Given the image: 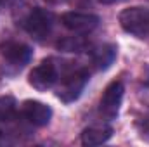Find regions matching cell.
I'll return each instance as SVG.
<instances>
[{"instance_id": "6da1fadb", "label": "cell", "mask_w": 149, "mask_h": 147, "mask_svg": "<svg viewBox=\"0 0 149 147\" xmlns=\"http://www.w3.org/2000/svg\"><path fill=\"white\" fill-rule=\"evenodd\" d=\"M120 26L123 31L137 38L149 37V9L146 7H128L120 12Z\"/></svg>"}, {"instance_id": "7a4b0ae2", "label": "cell", "mask_w": 149, "mask_h": 147, "mask_svg": "<svg viewBox=\"0 0 149 147\" xmlns=\"http://www.w3.org/2000/svg\"><path fill=\"white\" fill-rule=\"evenodd\" d=\"M52 14L45 9L35 7L28 12V16L23 21V28L26 33L35 40H43L50 35L52 31Z\"/></svg>"}, {"instance_id": "3957f363", "label": "cell", "mask_w": 149, "mask_h": 147, "mask_svg": "<svg viewBox=\"0 0 149 147\" xmlns=\"http://www.w3.org/2000/svg\"><path fill=\"white\" fill-rule=\"evenodd\" d=\"M87 83H88V73H87V69H78L74 73L68 74L61 81V87L57 90V97L63 102H66V104L74 102L81 95V92H83V88H85Z\"/></svg>"}, {"instance_id": "277c9868", "label": "cell", "mask_w": 149, "mask_h": 147, "mask_svg": "<svg viewBox=\"0 0 149 147\" xmlns=\"http://www.w3.org/2000/svg\"><path fill=\"white\" fill-rule=\"evenodd\" d=\"M0 54H2L3 61L7 62V66L21 69L30 62V59L33 55V50H31L30 45L21 43V42H5L0 47Z\"/></svg>"}, {"instance_id": "5b68a950", "label": "cell", "mask_w": 149, "mask_h": 147, "mask_svg": "<svg viewBox=\"0 0 149 147\" xmlns=\"http://www.w3.org/2000/svg\"><path fill=\"white\" fill-rule=\"evenodd\" d=\"M61 23L64 24V28H68L70 31L78 33V35H85L94 31L101 19L95 14H87V12H66L61 16Z\"/></svg>"}, {"instance_id": "8992f818", "label": "cell", "mask_w": 149, "mask_h": 147, "mask_svg": "<svg viewBox=\"0 0 149 147\" xmlns=\"http://www.w3.org/2000/svg\"><path fill=\"white\" fill-rule=\"evenodd\" d=\"M28 81L38 92H45V90L52 88L57 81V71H56V66L52 64V61H42L38 66H35L30 71Z\"/></svg>"}, {"instance_id": "52a82bcc", "label": "cell", "mask_w": 149, "mask_h": 147, "mask_svg": "<svg viewBox=\"0 0 149 147\" xmlns=\"http://www.w3.org/2000/svg\"><path fill=\"white\" fill-rule=\"evenodd\" d=\"M123 94H125V87L121 81H111L102 97H101V112L106 116V118H116L120 107H121V102H123Z\"/></svg>"}, {"instance_id": "ba28073f", "label": "cell", "mask_w": 149, "mask_h": 147, "mask_svg": "<svg viewBox=\"0 0 149 147\" xmlns=\"http://www.w3.org/2000/svg\"><path fill=\"white\" fill-rule=\"evenodd\" d=\"M23 116L35 126H45L52 119V109L40 101H24Z\"/></svg>"}, {"instance_id": "9c48e42d", "label": "cell", "mask_w": 149, "mask_h": 147, "mask_svg": "<svg viewBox=\"0 0 149 147\" xmlns=\"http://www.w3.org/2000/svg\"><path fill=\"white\" fill-rule=\"evenodd\" d=\"M111 137V126H88L81 133V144L83 146H101V144L108 142Z\"/></svg>"}, {"instance_id": "30bf717a", "label": "cell", "mask_w": 149, "mask_h": 147, "mask_svg": "<svg viewBox=\"0 0 149 147\" xmlns=\"http://www.w3.org/2000/svg\"><path fill=\"white\" fill-rule=\"evenodd\" d=\"M116 57V47L114 45H102L92 52V59L97 69H108Z\"/></svg>"}, {"instance_id": "8fae6325", "label": "cell", "mask_w": 149, "mask_h": 147, "mask_svg": "<svg viewBox=\"0 0 149 147\" xmlns=\"http://www.w3.org/2000/svg\"><path fill=\"white\" fill-rule=\"evenodd\" d=\"M16 112V99L12 95L0 97V121H10Z\"/></svg>"}, {"instance_id": "7c38bea8", "label": "cell", "mask_w": 149, "mask_h": 147, "mask_svg": "<svg viewBox=\"0 0 149 147\" xmlns=\"http://www.w3.org/2000/svg\"><path fill=\"white\" fill-rule=\"evenodd\" d=\"M57 49L63 52H80L85 49V42L80 37H68L57 42Z\"/></svg>"}, {"instance_id": "4fadbf2b", "label": "cell", "mask_w": 149, "mask_h": 147, "mask_svg": "<svg viewBox=\"0 0 149 147\" xmlns=\"http://www.w3.org/2000/svg\"><path fill=\"white\" fill-rule=\"evenodd\" d=\"M47 3H52V5H57V3H63V2H66V0H45Z\"/></svg>"}, {"instance_id": "5bb4252c", "label": "cell", "mask_w": 149, "mask_h": 147, "mask_svg": "<svg viewBox=\"0 0 149 147\" xmlns=\"http://www.w3.org/2000/svg\"><path fill=\"white\" fill-rule=\"evenodd\" d=\"M101 3H118V2H121V0H99Z\"/></svg>"}]
</instances>
